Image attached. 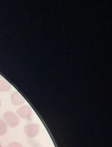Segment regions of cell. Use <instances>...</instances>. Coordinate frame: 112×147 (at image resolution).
<instances>
[{
    "mask_svg": "<svg viewBox=\"0 0 112 147\" xmlns=\"http://www.w3.org/2000/svg\"><path fill=\"white\" fill-rule=\"evenodd\" d=\"M9 147H22V145L17 142H12L9 144Z\"/></svg>",
    "mask_w": 112,
    "mask_h": 147,
    "instance_id": "7",
    "label": "cell"
},
{
    "mask_svg": "<svg viewBox=\"0 0 112 147\" xmlns=\"http://www.w3.org/2000/svg\"><path fill=\"white\" fill-rule=\"evenodd\" d=\"M32 109L29 105H23L17 110V113L21 118H29L32 114Z\"/></svg>",
    "mask_w": 112,
    "mask_h": 147,
    "instance_id": "3",
    "label": "cell"
},
{
    "mask_svg": "<svg viewBox=\"0 0 112 147\" xmlns=\"http://www.w3.org/2000/svg\"><path fill=\"white\" fill-rule=\"evenodd\" d=\"M7 130V123L3 119H0V136H3L6 134Z\"/></svg>",
    "mask_w": 112,
    "mask_h": 147,
    "instance_id": "6",
    "label": "cell"
},
{
    "mask_svg": "<svg viewBox=\"0 0 112 147\" xmlns=\"http://www.w3.org/2000/svg\"><path fill=\"white\" fill-rule=\"evenodd\" d=\"M40 129V124L36 123H30L24 127V132L29 138H35L39 134Z\"/></svg>",
    "mask_w": 112,
    "mask_h": 147,
    "instance_id": "2",
    "label": "cell"
},
{
    "mask_svg": "<svg viewBox=\"0 0 112 147\" xmlns=\"http://www.w3.org/2000/svg\"><path fill=\"white\" fill-rule=\"evenodd\" d=\"M11 102L16 106H20L24 104L25 100L18 92L15 91L12 93L11 97Z\"/></svg>",
    "mask_w": 112,
    "mask_h": 147,
    "instance_id": "4",
    "label": "cell"
},
{
    "mask_svg": "<svg viewBox=\"0 0 112 147\" xmlns=\"http://www.w3.org/2000/svg\"></svg>",
    "mask_w": 112,
    "mask_h": 147,
    "instance_id": "10",
    "label": "cell"
},
{
    "mask_svg": "<svg viewBox=\"0 0 112 147\" xmlns=\"http://www.w3.org/2000/svg\"><path fill=\"white\" fill-rule=\"evenodd\" d=\"M1 99H0V108H1Z\"/></svg>",
    "mask_w": 112,
    "mask_h": 147,
    "instance_id": "8",
    "label": "cell"
},
{
    "mask_svg": "<svg viewBox=\"0 0 112 147\" xmlns=\"http://www.w3.org/2000/svg\"><path fill=\"white\" fill-rule=\"evenodd\" d=\"M2 76H1V75H0V79H2Z\"/></svg>",
    "mask_w": 112,
    "mask_h": 147,
    "instance_id": "9",
    "label": "cell"
},
{
    "mask_svg": "<svg viewBox=\"0 0 112 147\" xmlns=\"http://www.w3.org/2000/svg\"><path fill=\"white\" fill-rule=\"evenodd\" d=\"M11 84L5 79L0 80V92H7L11 88Z\"/></svg>",
    "mask_w": 112,
    "mask_h": 147,
    "instance_id": "5",
    "label": "cell"
},
{
    "mask_svg": "<svg viewBox=\"0 0 112 147\" xmlns=\"http://www.w3.org/2000/svg\"><path fill=\"white\" fill-rule=\"evenodd\" d=\"M3 117L6 123L12 127H16L20 123V118L12 112H6L4 113Z\"/></svg>",
    "mask_w": 112,
    "mask_h": 147,
    "instance_id": "1",
    "label": "cell"
}]
</instances>
